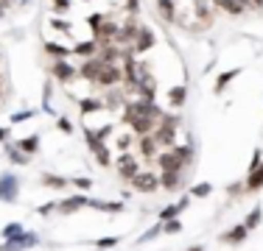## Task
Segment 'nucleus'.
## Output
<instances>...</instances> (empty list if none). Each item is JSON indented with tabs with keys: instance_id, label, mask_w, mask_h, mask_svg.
<instances>
[{
	"instance_id": "obj_43",
	"label": "nucleus",
	"mask_w": 263,
	"mask_h": 251,
	"mask_svg": "<svg viewBox=\"0 0 263 251\" xmlns=\"http://www.w3.org/2000/svg\"><path fill=\"white\" fill-rule=\"evenodd\" d=\"M263 162V151L260 148H255V154H252V162H249V171H255V168H258Z\"/></svg>"
},
{
	"instance_id": "obj_7",
	"label": "nucleus",
	"mask_w": 263,
	"mask_h": 251,
	"mask_svg": "<svg viewBox=\"0 0 263 251\" xmlns=\"http://www.w3.org/2000/svg\"><path fill=\"white\" fill-rule=\"evenodd\" d=\"M137 173H140V165H137V159L129 154V151H123L121 159H118V179L126 181V184H129V181L135 179Z\"/></svg>"
},
{
	"instance_id": "obj_33",
	"label": "nucleus",
	"mask_w": 263,
	"mask_h": 251,
	"mask_svg": "<svg viewBox=\"0 0 263 251\" xmlns=\"http://www.w3.org/2000/svg\"><path fill=\"white\" fill-rule=\"evenodd\" d=\"M171 218H179V206L177 204H168V206H162L160 210V215H157V221H171Z\"/></svg>"
},
{
	"instance_id": "obj_29",
	"label": "nucleus",
	"mask_w": 263,
	"mask_h": 251,
	"mask_svg": "<svg viewBox=\"0 0 263 251\" xmlns=\"http://www.w3.org/2000/svg\"><path fill=\"white\" fill-rule=\"evenodd\" d=\"M90 206H96V210H101V212H121L123 201H92L90 198Z\"/></svg>"
},
{
	"instance_id": "obj_16",
	"label": "nucleus",
	"mask_w": 263,
	"mask_h": 251,
	"mask_svg": "<svg viewBox=\"0 0 263 251\" xmlns=\"http://www.w3.org/2000/svg\"><path fill=\"white\" fill-rule=\"evenodd\" d=\"M98 48H101V42L92 36V39H87V42H76L73 53H76L79 59H90V56H98Z\"/></svg>"
},
{
	"instance_id": "obj_20",
	"label": "nucleus",
	"mask_w": 263,
	"mask_h": 251,
	"mask_svg": "<svg viewBox=\"0 0 263 251\" xmlns=\"http://www.w3.org/2000/svg\"><path fill=\"white\" fill-rule=\"evenodd\" d=\"M106 109V103H104V100H98V98H81L79 100V112H81V115H96V112H104Z\"/></svg>"
},
{
	"instance_id": "obj_39",
	"label": "nucleus",
	"mask_w": 263,
	"mask_h": 251,
	"mask_svg": "<svg viewBox=\"0 0 263 251\" xmlns=\"http://www.w3.org/2000/svg\"><path fill=\"white\" fill-rule=\"evenodd\" d=\"M20 232H26V229H23V223H9V226L3 229V240H9V237L20 235Z\"/></svg>"
},
{
	"instance_id": "obj_50",
	"label": "nucleus",
	"mask_w": 263,
	"mask_h": 251,
	"mask_svg": "<svg viewBox=\"0 0 263 251\" xmlns=\"http://www.w3.org/2000/svg\"><path fill=\"white\" fill-rule=\"evenodd\" d=\"M224 3H230V0H213V6H216V9H221Z\"/></svg>"
},
{
	"instance_id": "obj_47",
	"label": "nucleus",
	"mask_w": 263,
	"mask_h": 251,
	"mask_svg": "<svg viewBox=\"0 0 263 251\" xmlns=\"http://www.w3.org/2000/svg\"><path fill=\"white\" fill-rule=\"evenodd\" d=\"M187 204H191V193H187V196H182V198H179V201H177V206H179V212H185V210H187Z\"/></svg>"
},
{
	"instance_id": "obj_26",
	"label": "nucleus",
	"mask_w": 263,
	"mask_h": 251,
	"mask_svg": "<svg viewBox=\"0 0 263 251\" xmlns=\"http://www.w3.org/2000/svg\"><path fill=\"white\" fill-rule=\"evenodd\" d=\"M3 145H6V156H9L14 165H28V162H31V156L23 154V151L17 148V145H11V142H3Z\"/></svg>"
},
{
	"instance_id": "obj_13",
	"label": "nucleus",
	"mask_w": 263,
	"mask_h": 251,
	"mask_svg": "<svg viewBox=\"0 0 263 251\" xmlns=\"http://www.w3.org/2000/svg\"><path fill=\"white\" fill-rule=\"evenodd\" d=\"M247 237H249L247 223H235L233 229H227L221 237H218V240H221V243H227V246H241V243L247 240Z\"/></svg>"
},
{
	"instance_id": "obj_6",
	"label": "nucleus",
	"mask_w": 263,
	"mask_h": 251,
	"mask_svg": "<svg viewBox=\"0 0 263 251\" xmlns=\"http://www.w3.org/2000/svg\"><path fill=\"white\" fill-rule=\"evenodd\" d=\"M129 184H132V190H137V193H154L160 187V176L154 171H140Z\"/></svg>"
},
{
	"instance_id": "obj_21",
	"label": "nucleus",
	"mask_w": 263,
	"mask_h": 251,
	"mask_svg": "<svg viewBox=\"0 0 263 251\" xmlns=\"http://www.w3.org/2000/svg\"><path fill=\"white\" fill-rule=\"evenodd\" d=\"M157 148H160V145H157V140H154V134H143V137H140V154L146 156V159L154 162V156L160 154Z\"/></svg>"
},
{
	"instance_id": "obj_12",
	"label": "nucleus",
	"mask_w": 263,
	"mask_h": 251,
	"mask_svg": "<svg viewBox=\"0 0 263 251\" xmlns=\"http://www.w3.org/2000/svg\"><path fill=\"white\" fill-rule=\"evenodd\" d=\"M101 70H104V61L98 59V56H90V59H81V65H79V75H81V78H87V81H96Z\"/></svg>"
},
{
	"instance_id": "obj_3",
	"label": "nucleus",
	"mask_w": 263,
	"mask_h": 251,
	"mask_svg": "<svg viewBox=\"0 0 263 251\" xmlns=\"http://www.w3.org/2000/svg\"><path fill=\"white\" fill-rule=\"evenodd\" d=\"M92 84L101 87V90H109V87L123 84V67H118V65H104V70L98 73V78L92 81Z\"/></svg>"
},
{
	"instance_id": "obj_28",
	"label": "nucleus",
	"mask_w": 263,
	"mask_h": 251,
	"mask_svg": "<svg viewBox=\"0 0 263 251\" xmlns=\"http://www.w3.org/2000/svg\"><path fill=\"white\" fill-rule=\"evenodd\" d=\"M171 151L177 154V159L182 162V168H187L193 162V148L191 145H171Z\"/></svg>"
},
{
	"instance_id": "obj_8",
	"label": "nucleus",
	"mask_w": 263,
	"mask_h": 251,
	"mask_svg": "<svg viewBox=\"0 0 263 251\" xmlns=\"http://www.w3.org/2000/svg\"><path fill=\"white\" fill-rule=\"evenodd\" d=\"M154 42H157V36H154L152 28H146V25H140V31H137L135 42H132V53H146V50L154 48Z\"/></svg>"
},
{
	"instance_id": "obj_10",
	"label": "nucleus",
	"mask_w": 263,
	"mask_h": 251,
	"mask_svg": "<svg viewBox=\"0 0 263 251\" xmlns=\"http://www.w3.org/2000/svg\"><path fill=\"white\" fill-rule=\"evenodd\" d=\"M81 206H90V198L87 196H67L62 201H56V212H62V215H73Z\"/></svg>"
},
{
	"instance_id": "obj_14",
	"label": "nucleus",
	"mask_w": 263,
	"mask_h": 251,
	"mask_svg": "<svg viewBox=\"0 0 263 251\" xmlns=\"http://www.w3.org/2000/svg\"><path fill=\"white\" fill-rule=\"evenodd\" d=\"M154 165H157L160 171H171V168H182V162H179L177 154L168 148V151H160V154L154 156ZM182 171H185V168H182Z\"/></svg>"
},
{
	"instance_id": "obj_37",
	"label": "nucleus",
	"mask_w": 263,
	"mask_h": 251,
	"mask_svg": "<svg viewBox=\"0 0 263 251\" xmlns=\"http://www.w3.org/2000/svg\"><path fill=\"white\" fill-rule=\"evenodd\" d=\"M118 243H121V237H98L96 248H106V251H109V248H115Z\"/></svg>"
},
{
	"instance_id": "obj_23",
	"label": "nucleus",
	"mask_w": 263,
	"mask_h": 251,
	"mask_svg": "<svg viewBox=\"0 0 263 251\" xmlns=\"http://www.w3.org/2000/svg\"><path fill=\"white\" fill-rule=\"evenodd\" d=\"M238 75H241V67H233V70H227V73H218V78H216V87H213V90H216V95H221V92L230 87V81H233V78H238Z\"/></svg>"
},
{
	"instance_id": "obj_27",
	"label": "nucleus",
	"mask_w": 263,
	"mask_h": 251,
	"mask_svg": "<svg viewBox=\"0 0 263 251\" xmlns=\"http://www.w3.org/2000/svg\"><path fill=\"white\" fill-rule=\"evenodd\" d=\"M42 50H45V53H51L53 59H70V53H73L67 45H56V42H45Z\"/></svg>"
},
{
	"instance_id": "obj_9",
	"label": "nucleus",
	"mask_w": 263,
	"mask_h": 251,
	"mask_svg": "<svg viewBox=\"0 0 263 251\" xmlns=\"http://www.w3.org/2000/svg\"><path fill=\"white\" fill-rule=\"evenodd\" d=\"M123 123L132 126V131H135L137 137L152 134L154 126H157V120H154V117H146V115H132V117H123Z\"/></svg>"
},
{
	"instance_id": "obj_44",
	"label": "nucleus",
	"mask_w": 263,
	"mask_h": 251,
	"mask_svg": "<svg viewBox=\"0 0 263 251\" xmlns=\"http://www.w3.org/2000/svg\"><path fill=\"white\" fill-rule=\"evenodd\" d=\"M51 3H53L56 11H70V6H73L70 0H51Z\"/></svg>"
},
{
	"instance_id": "obj_49",
	"label": "nucleus",
	"mask_w": 263,
	"mask_h": 251,
	"mask_svg": "<svg viewBox=\"0 0 263 251\" xmlns=\"http://www.w3.org/2000/svg\"><path fill=\"white\" fill-rule=\"evenodd\" d=\"M6 140H9V131H6V129H0V142H6Z\"/></svg>"
},
{
	"instance_id": "obj_2",
	"label": "nucleus",
	"mask_w": 263,
	"mask_h": 251,
	"mask_svg": "<svg viewBox=\"0 0 263 251\" xmlns=\"http://www.w3.org/2000/svg\"><path fill=\"white\" fill-rule=\"evenodd\" d=\"M40 243V235L36 232H20V235L9 237L6 243H0V251H28Z\"/></svg>"
},
{
	"instance_id": "obj_38",
	"label": "nucleus",
	"mask_w": 263,
	"mask_h": 251,
	"mask_svg": "<svg viewBox=\"0 0 263 251\" xmlns=\"http://www.w3.org/2000/svg\"><path fill=\"white\" fill-rule=\"evenodd\" d=\"M56 129H59L62 134H73V123L67 120L65 115H62V117H56Z\"/></svg>"
},
{
	"instance_id": "obj_45",
	"label": "nucleus",
	"mask_w": 263,
	"mask_h": 251,
	"mask_svg": "<svg viewBox=\"0 0 263 251\" xmlns=\"http://www.w3.org/2000/svg\"><path fill=\"white\" fill-rule=\"evenodd\" d=\"M132 145V134H123V137H118V151H126Z\"/></svg>"
},
{
	"instance_id": "obj_32",
	"label": "nucleus",
	"mask_w": 263,
	"mask_h": 251,
	"mask_svg": "<svg viewBox=\"0 0 263 251\" xmlns=\"http://www.w3.org/2000/svg\"><path fill=\"white\" fill-rule=\"evenodd\" d=\"M160 232H162V221H157V223H154L148 232H143V235H140V240H137V243H140V246H143V243H152L154 237H160Z\"/></svg>"
},
{
	"instance_id": "obj_35",
	"label": "nucleus",
	"mask_w": 263,
	"mask_h": 251,
	"mask_svg": "<svg viewBox=\"0 0 263 251\" xmlns=\"http://www.w3.org/2000/svg\"><path fill=\"white\" fill-rule=\"evenodd\" d=\"M221 11H227V14H233V17H238V14H243V6H241V0H230V3H224L221 6Z\"/></svg>"
},
{
	"instance_id": "obj_18",
	"label": "nucleus",
	"mask_w": 263,
	"mask_h": 251,
	"mask_svg": "<svg viewBox=\"0 0 263 251\" xmlns=\"http://www.w3.org/2000/svg\"><path fill=\"white\" fill-rule=\"evenodd\" d=\"M243 190L247 193H258V190H263V162L255 171H249V176H247V181H243Z\"/></svg>"
},
{
	"instance_id": "obj_22",
	"label": "nucleus",
	"mask_w": 263,
	"mask_h": 251,
	"mask_svg": "<svg viewBox=\"0 0 263 251\" xmlns=\"http://www.w3.org/2000/svg\"><path fill=\"white\" fill-rule=\"evenodd\" d=\"M185 98H187L185 84H177V87H171V90H168V106H171V109H179V106H185Z\"/></svg>"
},
{
	"instance_id": "obj_51",
	"label": "nucleus",
	"mask_w": 263,
	"mask_h": 251,
	"mask_svg": "<svg viewBox=\"0 0 263 251\" xmlns=\"http://www.w3.org/2000/svg\"><path fill=\"white\" fill-rule=\"evenodd\" d=\"M187 251H204V246H191Z\"/></svg>"
},
{
	"instance_id": "obj_34",
	"label": "nucleus",
	"mask_w": 263,
	"mask_h": 251,
	"mask_svg": "<svg viewBox=\"0 0 263 251\" xmlns=\"http://www.w3.org/2000/svg\"><path fill=\"white\" fill-rule=\"evenodd\" d=\"M51 25H53L56 31H62L65 36H73V25L67 23V20H59V17H51Z\"/></svg>"
},
{
	"instance_id": "obj_30",
	"label": "nucleus",
	"mask_w": 263,
	"mask_h": 251,
	"mask_svg": "<svg viewBox=\"0 0 263 251\" xmlns=\"http://www.w3.org/2000/svg\"><path fill=\"white\" fill-rule=\"evenodd\" d=\"M213 193V184L210 181H199V184L191 187V198H208Z\"/></svg>"
},
{
	"instance_id": "obj_25",
	"label": "nucleus",
	"mask_w": 263,
	"mask_h": 251,
	"mask_svg": "<svg viewBox=\"0 0 263 251\" xmlns=\"http://www.w3.org/2000/svg\"><path fill=\"white\" fill-rule=\"evenodd\" d=\"M17 148L23 151V154H28V156H34L36 151H40V134H31V137H23L20 142H14Z\"/></svg>"
},
{
	"instance_id": "obj_52",
	"label": "nucleus",
	"mask_w": 263,
	"mask_h": 251,
	"mask_svg": "<svg viewBox=\"0 0 263 251\" xmlns=\"http://www.w3.org/2000/svg\"><path fill=\"white\" fill-rule=\"evenodd\" d=\"M0 17H3V3H0Z\"/></svg>"
},
{
	"instance_id": "obj_17",
	"label": "nucleus",
	"mask_w": 263,
	"mask_h": 251,
	"mask_svg": "<svg viewBox=\"0 0 263 251\" xmlns=\"http://www.w3.org/2000/svg\"><path fill=\"white\" fill-rule=\"evenodd\" d=\"M157 11L165 23H177L179 11H177V0H157Z\"/></svg>"
},
{
	"instance_id": "obj_1",
	"label": "nucleus",
	"mask_w": 263,
	"mask_h": 251,
	"mask_svg": "<svg viewBox=\"0 0 263 251\" xmlns=\"http://www.w3.org/2000/svg\"><path fill=\"white\" fill-rule=\"evenodd\" d=\"M84 140H87V145H90V151L96 154L98 165H101V168H109V165H112V154H109V148H106V140H98L92 129H84Z\"/></svg>"
},
{
	"instance_id": "obj_11",
	"label": "nucleus",
	"mask_w": 263,
	"mask_h": 251,
	"mask_svg": "<svg viewBox=\"0 0 263 251\" xmlns=\"http://www.w3.org/2000/svg\"><path fill=\"white\" fill-rule=\"evenodd\" d=\"M160 187L168 193H177L182 187V168H171V171H160Z\"/></svg>"
},
{
	"instance_id": "obj_15",
	"label": "nucleus",
	"mask_w": 263,
	"mask_h": 251,
	"mask_svg": "<svg viewBox=\"0 0 263 251\" xmlns=\"http://www.w3.org/2000/svg\"><path fill=\"white\" fill-rule=\"evenodd\" d=\"M126 92L121 90V84L118 87H109V90H106V98H104V103H106V109H121L123 103H126Z\"/></svg>"
},
{
	"instance_id": "obj_31",
	"label": "nucleus",
	"mask_w": 263,
	"mask_h": 251,
	"mask_svg": "<svg viewBox=\"0 0 263 251\" xmlns=\"http://www.w3.org/2000/svg\"><path fill=\"white\" fill-rule=\"evenodd\" d=\"M260 221H263V210H260V206H252V212L247 215V221H243V223H247L249 232H252V229H258V226H260Z\"/></svg>"
},
{
	"instance_id": "obj_41",
	"label": "nucleus",
	"mask_w": 263,
	"mask_h": 251,
	"mask_svg": "<svg viewBox=\"0 0 263 251\" xmlns=\"http://www.w3.org/2000/svg\"><path fill=\"white\" fill-rule=\"evenodd\" d=\"M31 117H34V109H23L11 115V123H23V120H31Z\"/></svg>"
},
{
	"instance_id": "obj_36",
	"label": "nucleus",
	"mask_w": 263,
	"mask_h": 251,
	"mask_svg": "<svg viewBox=\"0 0 263 251\" xmlns=\"http://www.w3.org/2000/svg\"><path fill=\"white\" fill-rule=\"evenodd\" d=\"M162 232H165V235H179V232H182V223H179L177 218H171V221L162 223Z\"/></svg>"
},
{
	"instance_id": "obj_46",
	"label": "nucleus",
	"mask_w": 263,
	"mask_h": 251,
	"mask_svg": "<svg viewBox=\"0 0 263 251\" xmlns=\"http://www.w3.org/2000/svg\"><path fill=\"white\" fill-rule=\"evenodd\" d=\"M137 9H140V0H126V11H129V14H137Z\"/></svg>"
},
{
	"instance_id": "obj_5",
	"label": "nucleus",
	"mask_w": 263,
	"mask_h": 251,
	"mask_svg": "<svg viewBox=\"0 0 263 251\" xmlns=\"http://www.w3.org/2000/svg\"><path fill=\"white\" fill-rule=\"evenodd\" d=\"M51 73H53L56 81H62V84H70V81L79 75V67L73 65V61H67V59H53V61H51Z\"/></svg>"
},
{
	"instance_id": "obj_4",
	"label": "nucleus",
	"mask_w": 263,
	"mask_h": 251,
	"mask_svg": "<svg viewBox=\"0 0 263 251\" xmlns=\"http://www.w3.org/2000/svg\"><path fill=\"white\" fill-rule=\"evenodd\" d=\"M17 193H20V179L14 173H0V201L3 204H14Z\"/></svg>"
},
{
	"instance_id": "obj_42",
	"label": "nucleus",
	"mask_w": 263,
	"mask_h": 251,
	"mask_svg": "<svg viewBox=\"0 0 263 251\" xmlns=\"http://www.w3.org/2000/svg\"><path fill=\"white\" fill-rule=\"evenodd\" d=\"M73 184H76L79 190H90V187H92V179H84V176H79V179H73Z\"/></svg>"
},
{
	"instance_id": "obj_48",
	"label": "nucleus",
	"mask_w": 263,
	"mask_h": 251,
	"mask_svg": "<svg viewBox=\"0 0 263 251\" xmlns=\"http://www.w3.org/2000/svg\"><path fill=\"white\" fill-rule=\"evenodd\" d=\"M241 190H243V184H233V187H230V196H238Z\"/></svg>"
},
{
	"instance_id": "obj_40",
	"label": "nucleus",
	"mask_w": 263,
	"mask_h": 251,
	"mask_svg": "<svg viewBox=\"0 0 263 251\" xmlns=\"http://www.w3.org/2000/svg\"><path fill=\"white\" fill-rule=\"evenodd\" d=\"M51 212H56V201H48V204H40V206H36V215H40V218H48Z\"/></svg>"
},
{
	"instance_id": "obj_19",
	"label": "nucleus",
	"mask_w": 263,
	"mask_h": 251,
	"mask_svg": "<svg viewBox=\"0 0 263 251\" xmlns=\"http://www.w3.org/2000/svg\"><path fill=\"white\" fill-rule=\"evenodd\" d=\"M193 9H196V17H202V28L213 23V0H193Z\"/></svg>"
},
{
	"instance_id": "obj_24",
	"label": "nucleus",
	"mask_w": 263,
	"mask_h": 251,
	"mask_svg": "<svg viewBox=\"0 0 263 251\" xmlns=\"http://www.w3.org/2000/svg\"><path fill=\"white\" fill-rule=\"evenodd\" d=\"M40 181H42V187H51V190H65V187L70 184L65 176H56V173H42Z\"/></svg>"
}]
</instances>
